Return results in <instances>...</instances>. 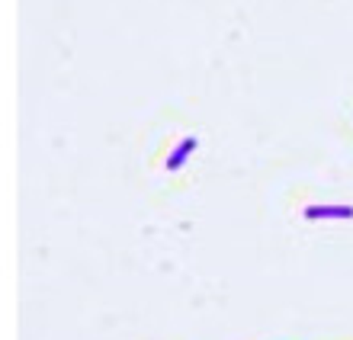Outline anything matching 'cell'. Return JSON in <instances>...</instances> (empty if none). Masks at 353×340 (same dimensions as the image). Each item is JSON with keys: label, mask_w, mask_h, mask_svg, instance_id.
<instances>
[{"label": "cell", "mask_w": 353, "mask_h": 340, "mask_svg": "<svg viewBox=\"0 0 353 340\" xmlns=\"http://www.w3.org/2000/svg\"><path fill=\"white\" fill-rule=\"evenodd\" d=\"M196 145H199V141H196L193 135H190V138H183V141H180V145H176L174 151H170V154H168V170H180V167H183V161H186V157H190V154H193V151H196Z\"/></svg>", "instance_id": "2"}, {"label": "cell", "mask_w": 353, "mask_h": 340, "mask_svg": "<svg viewBox=\"0 0 353 340\" xmlns=\"http://www.w3.org/2000/svg\"><path fill=\"white\" fill-rule=\"evenodd\" d=\"M308 221H321V219H353V206H308L302 212Z\"/></svg>", "instance_id": "1"}]
</instances>
